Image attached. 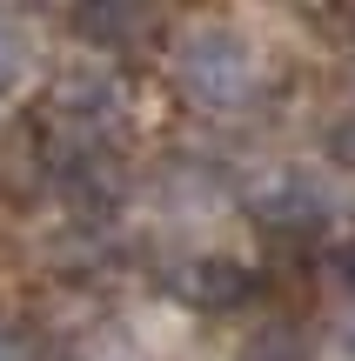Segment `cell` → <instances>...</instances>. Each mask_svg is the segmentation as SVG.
<instances>
[{
	"label": "cell",
	"mask_w": 355,
	"mask_h": 361,
	"mask_svg": "<svg viewBox=\"0 0 355 361\" xmlns=\"http://www.w3.org/2000/svg\"><path fill=\"white\" fill-rule=\"evenodd\" d=\"M174 87L195 107H208V114H235V107H248L255 87H262V61H255V47L241 34H228V27H195V34L174 47Z\"/></svg>",
	"instance_id": "1"
},
{
	"label": "cell",
	"mask_w": 355,
	"mask_h": 361,
	"mask_svg": "<svg viewBox=\"0 0 355 361\" xmlns=\"http://www.w3.org/2000/svg\"><path fill=\"white\" fill-rule=\"evenodd\" d=\"M168 288L174 301H188L195 314H222V308H241L255 288V274L228 255H195V261H174L168 268Z\"/></svg>",
	"instance_id": "2"
},
{
	"label": "cell",
	"mask_w": 355,
	"mask_h": 361,
	"mask_svg": "<svg viewBox=\"0 0 355 361\" xmlns=\"http://www.w3.org/2000/svg\"><path fill=\"white\" fill-rule=\"evenodd\" d=\"M248 207H255V221H262L268 234H315L322 214H329V194H322L308 174H275V180L255 188Z\"/></svg>",
	"instance_id": "3"
},
{
	"label": "cell",
	"mask_w": 355,
	"mask_h": 361,
	"mask_svg": "<svg viewBox=\"0 0 355 361\" xmlns=\"http://www.w3.org/2000/svg\"><path fill=\"white\" fill-rule=\"evenodd\" d=\"M27 67H34V47H27V34L0 13V101L27 87Z\"/></svg>",
	"instance_id": "4"
},
{
	"label": "cell",
	"mask_w": 355,
	"mask_h": 361,
	"mask_svg": "<svg viewBox=\"0 0 355 361\" xmlns=\"http://www.w3.org/2000/svg\"><path fill=\"white\" fill-rule=\"evenodd\" d=\"M74 27L94 34V40H114V34H141V27H155V13H141V7H88V13H74Z\"/></svg>",
	"instance_id": "5"
},
{
	"label": "cell",
	"mask_w": 355,
	"mask_h": 361,
	"mask_svg": "<svg viewBox=\"0 0 355 361\" xmlns=\"http://www.w3.org/2000/svg\"><path fill=\"white\" fill-rule=\"evenodd\" d=\"M241 361H308V355H302V335H289V328H262V341H248Z\"/></svg>",
	"instance_id": "6"
},
{
	"label": "cell",
	"mask_w": 355,
	"mask_h": 361,
	"mask_svg": "<svg viewBox=\"0 0 355 361\" xmlns=\"http://www.w3.org/2000/svg\"><path fill=\"white\" fill-rule=\"evenodd\" d=\"M74 361H148L141 348H134V341H121V335H94L88 348H80Z\"/></svg>",
	"instance_id": "7"
},
{
	"label": "cell",
	"mask_w": 355,
	"mask_h": 361,
	"mask_svg": "<svg viewBox=\"0 0 355 361\" xmlns=\"http://www.w3.org/2000/svg\"><path fill=\"white\" fill-rule=\"evenodd\" d=\"M322 147H329V161H342V168H355V114H342V121H335V128H329V141H322Z\"/></svg>",
	"instance_id": "8"
},
{
	"label": "cell",
	"mask_w": 355,
	"mask_h": 361,
	"mask_svg": "<svg viewBox=\"0 0 355 361\" xmlns=\"http://www.w3.org/2000/svg\"><path fill=\"white\" fill-rule=\"evenodd\" d=\"M0 361H34V341H27L13 322H0Z\"/></svg>",
	"instance_id": "9"
},
{
	"label": "cell",
	"mask_w": 355,
	"mask_h": 361,
	"mask_svg": "<svg viewBox=\"0 0 355 361\" xmlns=\"http://www.w3.org/2000/svg\"><path fill=\"white\" fill-rule=\"evenodd\" d=\"M329 281L355 288V247H335V255H329Z\"/></svg>",
	"instance_id": "10"
},
{
	"label": "cell",
	"mask_w": 355,
	"mask_h": 361,
	"mask_svg": "<svg viewBox=\"0 0 355 361\" xmlns=\"http://www.w3.org/2000/svg\"><path fill=\"white\" fill-rule=\"evenodd\" d=\"M349 348H355V328H349Z\"/></svg>",
	"instance_id": "11"
}]
</instances>
